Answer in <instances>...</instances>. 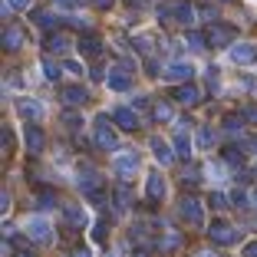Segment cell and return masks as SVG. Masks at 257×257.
Instances as JSON below:
<instances>
[{
	"instance_id": "45",
	"label": "cell",
	"mask_w": 257,
	"mask_h": 257,
	"mask_svg": "<svg viewBox=\"0 0 257 257\" xmlns=\"http://www.w3.org/2000/svg\"><path fill=\"white\" fill-rule=\"evenodd\" d=\"M128 4H142V0H128Z\"/></svg>"
},
{
	"instance_id": "11",
	"label": "cell",
	"mask_w": 257,
	"mask_h": 257,
	"mask_svg": "<svg viewBox=\"0 0 257 257\" xmlns=\"http://www.w3.org/2000/svg\"><path fill=\"white\" fill-rule=\"evenodd\" d=\"M112 122L122 128V132H139V115L132 109H115L112 112Z\"/></svg>"
},
{
	"instance_id": "28",
	"label": "cell",
	"mask_w": 257,
	"mask_h": 257,
	"mask_svg": "<svg viewBox=\"0 0 257 257\" xmlns=\"http://www.w3.org/2000/svg\"><path fill=\"white\" fill-rule=\"evenodd\" d=\"M214 142H218V132L204 125V128H201V136H198V145H201V149H211Z\"/></svg>"
},
{
	"instance_id": "12",
	"label": "cell",
	"mask_w": 257,
	"mask_h": 257,
	"mask_svg": "<svg viewBox=\"0 0 257 257\" xmlns=\"http://www.w3.org/2000/svg\"><path fill=\"white\" fill-rule=\"evenodd\" d=\"M191 76H195V69L188 66V63H172V66L165 69V79H172V83H191Z\"/></svg>"
},
{
	"instance_id": "7",
	"label": "cell",
	"mask_w": 257,
	"mask_h": 257,
	"mask_svg": "<svg viewBox=\"0 0 257 257\" xmlns=\"http://www.w3.org/2000/svg\"><path fill=\"white\" fill-rule=\"evenodd\" d=\"M231 37H234V27L231 23H211V30H208V43L211 46H227L231 43Z\"/></svg>"
},
{
	"instance_id": "17",
	"label": "cell",
	"mask_w": 257,
	"mask_h": 257,
	"mask_svg": "<svg viewBox=\"0 0 257 257\" xmlns=\"http://www.w3.org/2000/svg\"><path fill=\"white\" fill-rule=\"evenodd\" d=\"M17 112H20L23 119H40V115H43V106H40L37 99H20V102H17Z\"/></svg>"
},
{
	"instance_id": "25",
	"label": "cell",
	"mask_w": 257,
	"mask_h": 257,
	"mask_svg": "<svg viewBox=\"0 0 257 257\" xmlns=\"http://www.w3.org/2000/svg\"><path fill=\"white\" fill-rule=\"evenodd\" d=\"M175 145H178V155L188 159V128H185V122L178 125V132H175Z\"/></svg>"
},
{
	"instance_id": "18",
	"label": "cell",
	"mask_w": 257,
	"mask_h": 257,
	"mask_svg": "<svg viewBox=\"0 0 257 257\" xmlns=\"http://www.w3.org/2000/svg\"><path fill=\"white\" fill-rule=\"evenodd\" d=\"M115 168H119V175L136 172V168H139V155H136V152H122L119 159H115Z\"/></svg>"
},
{
	"instance_id": "6",
	"label": "cell",
	"mask_w": 257,
	"mask_h": 257,
	"mask_svg": "<svg viewBox=\"0 0 257 257\" xmlns=\"http://www.w3.org/2000/svg\"><path fill=\"white\" fill-rule=\"evenodd\" d=\"M27 231H30V237H33V241H40V244L53 241V227H50V221H46V218H30V221H27Z\"/></svg>"
},
{
	"instance_id": "1",
	"label": "cell",
	"mask_w": 257,
	"mask_h": 257,
	"mask_svg": "<svg viewBox=\"0 0 257 257\" xmlns=\"http://www.w3.org/2000/svg\"><path fill=\"white\" fill-rule=\"evenodd\" d=\"M178 214H182V221H185L188 227H198V224H201V218H204L201 201H198L195 195H185L182 204H178Z\"/></svg>"
},
{
	"instance_id": "36",
	"label": "cell",
	"mask_w": 257,
	"mask_h": 257,
	"mask_svg": "<svg viewBox=\"0 0 257 257\" xmlns=\"http://www.w3.org/2000/svg\"><path fill=\"white\" fill-rule=\"evenodd\" d=\"M241 115H244L247 122H257V106H254V102H250V106H244V109H241Z\"/></svg>"
},
{
	"instance_id": "16",
	"label": "cell",
	"mask_w": 257,
	"mask_h": 257,
	"mask_svg": "<svg viewBox=\"0 0 257 257\" xmlns=\"http://www.w3.org/2000/svg\"><path fill=\"white\" fill-rule=\"evenodd\" d=\"M66 221H69V227H86L89 224V214L79 204H66Z\"/></svg>"
},
{
	"instance_id": "33",
	"label": "cell",
	"mask_w": 257,
	"mask_h": 257,
	"mask_svg": "<svg viewBox=\"0 0 257 257\" xmlns=\"http://www.w3.org/2000/svg\"><path fill=\"white\" fill-rule=\"evenodd\" d=\"M92 237H96V241L102 244V241H106V237H109V224H102V221H99V224L92 227Z\"/></svg>"
},
{
	"instance_id": "10",
	"label": "cell",
	"mask_w": 257,
	"mask_h": 257,
	"mask_svg": "<svg viewBox=\"0 0 257 257\" xmlns=\"http://www.w3.org/2000/svg\"><path fill=\"white\" fill-rule=\"evenodd\" d=\"M198 99H201V92H198V86H191V83H185V86H178V89H175V102H178V106H185V109L198 106Z\"/></svg>"
},
{
	"instance_id": "31",
	"label": "cell",
	"mask_w": 257,
	"mask_h": 257,
	"mask_svg": "<svg viewBox=\"0 0 257 257\" xmlns=\"http://www.w3.org/2000/svg\"><path fill=\"white\" fill-rule=\"evenodd\" d=\"M188 46H191V53H201L204 50V37L201 33H188Z\"/></svg>"
},
{
	"instance_id": "27",
	"label": "cell",
	"mask_w": 257,
	"mask_h": 257,
	"mask_svg": "<svg viewBox=\"0 0 257 257\" xmlns=\"http://www.w3.org/2000/svg\"><path fill=\"white\" fill-rule=\"evenodd\" d=\"M224 162L227 165H244V149L241 145H231V149L224 152Z\"/></svg>"
},
{
	"instance_id": "32",
	"label": "cell",
	"mask_w": 257,
	"mask_h": 257,
	"mask_svg": "<svg viewBox=\"0 0 257 257\" xmlns=\"http://www.w3.org/2000/svg\"><path fill=\"white\" fill-rule=\"evenodd\" d=\"M208 204H211L214 211H227V198L224 195H211V198H208Z\"/></svg>"
},
{
	"instance_id": "38",
	"label": "cell",
	"mask_w": 257,
	"mask_h": 257,
	"mask_svg": "<svg viewBox=\"0 0 257 257\" xmlns=\"http://www.w3.org/2000/svg\"><path fill=\"white\" fill-rule=\"evenodd\" d=\"M63 69H66V73H79V76H83V66H79V63H66Z\"/></svg>"
},
{
	"instance_id": "40",
	"label": "cell",
	"mask_w": 257,
	"mask_h": 257,
	"mask_svg": "<svg viewBox=\"0 0 257 257\" xmlns=\"http://www.w3.org/2000/svg\"><path fill=\"white\" fill-rule=\"evenodd\" d=\"M66 257H89V250H83V247H79V250H69Z\"/></svg>"
},
{
	"instance_id": "42",
	"label": "cell",
	"mask_w": 257,
	"mask_h": 257,
	"mask_svg": "<svg viewBox=\"0 0 257 257\" xmlns=\"http://www.w3.org/2000/svg\"><path fill=\"white\" fill-rule=\"evenodd\" d=\"M14 257H37L33 250H20V254H14Z\"/></svg>"
},
{
	"instance_id": "23",
	"label": "cell",
	"mask_w": 257,
	"mask_h": 257,
	"mask_svg": "<svg viewBox=\"0 0 257 257\" xmlns=\"http://www.w3.org/2000/svg\"><path fill=\"white\" fill-rule=\"evenodd\" d=\"M46 50H50V53H66V50H69V37H63V33L50 37V40H46Z\"/></svg>"
},
{
	"instance_id": "24",
	"label": "cell",
	"mask_w": 257,
	"mask_h": 257,
	"mask_svg": "<svg viewBox=\"0 0 257 257\" xmlns=\"http://www.w3.org/2000/svg\"><path fill=\"white\" fill-rule=\"evenodd\" d=\"M37 204H40V211H53V208H56V191L43 188V191L37 195Z\"/></svg>"
},
{
	"instance_id": "2",
	"label": "cell",
	"mask_w": 257,
	"mask_h": 257,
	"mask_svg": "<svg viewBox=\"0 0 257 257\" xmlns=\"http://www.w3.org/2000/svg\"><path fill=\"white\" fill-rule=\"evenodd\" d=\"M208 241L214 244H234L237 241V227L231 224V221H211V227H208Z\"/></svg>"
},
{
	"instance_id": "41",
	"label": "cell",
	"mask_w": 257,
	"mask_h": 257,
	"mask_svg": "<svg viewBox=\"0 0 257 257\" xmlns=\"http://www.w3.org/2000/svg\"><path fill=\"white\" fill-rule=\"evenodd\" d=\"M96 7H102V10H109V7H112V0H96Z\"/></svg>"
},
{
	"instance_id": "3",
	"label": "cell",
	"mask_w": 257,
	"mask_h": 257,
	"mask_svg": "<svg viewBox=\"0 0 257 257\" xmlns=\"http://www.w3.org/2000/svg\"><path fill=\"white\" fill-rule=\"evenodd\" d=\"M132 83H136V73H132V69H125L122 63L112 69V73H109V79H106V86H109L112 92H125V89H132Z\"/></svg>"
},
{
	"instance_id": "43",
	"label": "cell",
	"mask_w": 257,
	"mask_h": 257,
	"mask_svg": "<svg viewBox=\"0 0 257 257\" xmlns=\"http://www.w3.org/2000/svg\"><path fill=\"white\" fill-rule=\"evenodd\" d=\"M198 257H218V254H214V250H201V254H198Z\"/></svg>"
},
{
	"instance_id": "35",
	"label": "cell",
	"mask_w": 257,
	"mask_h": 257,
	"mask_svg": "<svg viewBox=\"0 0 257 257\" xmlns=\"http://www.w3.org/2000/svg\"><path fill=\"white\" fill-rule=\"evenodd\" d=\"M60 73H63V69L56 66V63H46V79H50V83H56V79H60Z\"/></svg>"
},
{
	"instance_id": "4",
	"label": "cell",
	"mask_w": 257,
	"mask_h": 257,
	"mask_svg": "<svg viewBox=\"0 0 257 257\" xmlns=\"http://www.w3.org/2000/svg\"><path fill=\"white\" fill-rule=\"evenodd\" d=\"M23 43H27V30H23L20 23H7L4 27V50L17 53V50H23Z\"/></svg>"
},
{
	"instance_id": "9",
	"label": "cell",
	"mask_w": 257,
	"mask_h": 257,
	"mask_svg": "<svg viewBox=\"0 0 257 257\" xmlns=\"http://www.w3.org/2000/svg\"><path fill=\"white\" fill-rule=\"evenodd\" d=\"M23 142H27V152L30 155H40L46 145V136H43V128L40 125H27V132H23Z\"/></svg>"
},
{
	"instance_id": "46",
	"label": "cell",
	"mask_w": 257,
	"mask_h": 257,
	"mask_svg": "<svg viewBox=\"0 0 257 257\" xmlns=\"http://www.w3.org/2000/svg\"><path fill=\"white\" fill-rule=\"evenodd\" d=\"M224 4H231V0H224Z\"/></svg>"
},
{
	"instance_id": "29",
	"label": "cell",
	"mask_w": 257,
	"mask_h": 257,
	"mask_svg": "<svg viewBox=\"0 0 257 257\" xmlns=\"http://www.w3.org/2000/svg\"><path fill=\"white\" fill-rule=\"evenodd\" d=\"M155 119L159 122H172V106H168V102H159V106H155Z\"/></svg>"
},
{
	"instance_id": "44",
	"label": "cell",
	"mask_w": 257,
	"mask_h": 257,
	"mask_svg": "<svg viewBox=\"0 0 257 257\" xmlns=\"http://www.w3.org/2000/svg\"><path fill=\"white\" fill-rule=\"evenodd\" d=\"M136 257H149V250H136Z\"/></svg>"
},
{
	"instance_id": "20",
	"label": "cell",
	"mask_w": 257,
	"mask_h": 257,
	"mask_svg": "<svg viewBox=\"0 0 257 257\" xmlns=\"http://www.w3.org/2000/svg\"><path fill=\"white\" fill-rule=\"evenodd\" d=\"M33 23L43 27V30H56V27H60L56 14H50V10H33Z\"/></svg>"
},
{
	"instance_id": "39",
	"label": "cell",
	"mask_w": 257,
	"mask_h": 257,
	"mask_svg": "<svg viewBox=\"0 0 257 257\" xmlns=\"http://www.w3.org/2000/svg\"><path fill=\"white\" fill-rule=\"evenodd\" d=\"M10 7H17V10H23V7H30V0H7Z\"/></svg>"
},
{
	"instance_id": "21",
	"label": "cell",
	"mask_w": 257,
	"mask_h": 257,
	"mask_svg": "<svg viewBox=\"0 0 257 257\" xmlns=\"http://www.w3.org/2000/svg\"><path fill=\"white\" fill-rule=\"evenodd\" d=\"M175 20L182 23V27H191V23L198 20V17H195V7H191V4H175Z\"/></svg>"
},
{
	"instance_id": "30",
	"label": "cell",
	"mask_w": 257,
	"mask_h": 257,
	"mask_svg": "<svg viewBox=\"0 0 257 257\" xmlns=\"http://www.w3.org/2000/svg\"><path fill=\"white\" fill-rule=\"evenodd\" d=\"M198 14H201V20H211V23H218V10H214L211 4H201V7H198Z\"/></svg>"
},
{
	"instance_id": "26",
	"label": "cell",
	"mask_w": 257,
	"mask_h": 257,
	"mask_svg": "<svg viewBox=\"0 0 257 257\" xmlns=\"http://www.w3.org/2000/svg\"><path fill=\"white\" fill-rule=\"evenodd\" d=\"M221 125H224L227 136H237V139L244 136V122H241V119H234V115H224V122H221Z\"/></svg>"
},
{
	"instance_id": "34",
	"label": "cell",
	"mask_w": 257,
	"mask_h": 257,
	"mask_svg": "<svg viewBox=\"0 0 257 257\" xmlns=\"http://www.w3.org/2000/svg\"><path fill=\"white\" fill-rule=\"evenodd\" d=\"M63 122L69 125V132H76V128H83V115H63Z\"/></svg>"
},
{
	"instance_id": "22",
	"label": "cell",
	"mask_w": 257,
	"mask_h": 257,
	"mask_svg": "<svg viewBox=\"0 0 257 257\" xmlns=\"http://www.w3.org/2000/svg\"><path fill=\"white\" fill-rule=\"evenodd\" d=\"M152 152H155V159H159L162 165H168V162L175 159V155H172V149H168V142H165V139H152Z\"/></svg>"
},
{
	"instance_id": "37",
	"label": "cell",
	"mask_w": 257,
	"mask_h": 257,
	"mask_svg": "<svg viewBox=\"0 0 257 257\" xmlns=\"http://www.w3.org/2000/svg\"><path fill=\"white\" fill-rule=\"evenodd\" d=\"M241 257H257V241H247V244H244Z\"/></svg>"
},
{
	"instance_id": "15",
	"label": "cell",
	"mask_w": 257,
	"mask_h": 257,
	"mask_svg": "<svg viewBox=\"0 0 257 257\" xmlns=\"http://www.w3.org/2000/svg\"><path fill=\"white\" fill-rule=\"evenodd\" d=\"M79 53L83 56H99L102 53V40H99L96 33H86V37L79 40Z\"/></svg>"
},
{
	"instance_id": "13",
	"label": "cell",
	"mask_w": 257,
	"mask_h": 257,
	"mask_svg": "<svg viewBox=\"0 0 257 257\" xmlns=\"http://www.w3.org/2000/svg\"><path fill=\"white\" fill-rule=\"evenodd\" d=\"M231 60L241 63V66H250V63L257 60V46H254V43H241V46H234V50H231Z\"/></svg>"
},
{
	"instance_id": "8",
	"label": "cell",
	"mask_w": 257,
	"mask_h": 257,
	"mask_svg": "<svg viewBox=\"0 0 257 257\" xmlns=\"http://www.w3.org/2000/svg\"><path fill=\"white\" fill-rule=\"evenodd\" d=\"M60 99L66 102L69 109H83L86 102H89V92H86L83 86H66V89L60 92Z\"/></svg>"
},
{
	"instance_id": "19",
	"label": "cell",
	"mask_w": 257,
	"mask_h": 257,
	"mask_svg": "<svg viewBox=\"0 0 257 257\" xmlns=\"http://www.w3.org/2000/svg\"><path fill=\"white\" fill-rule=\"evenodd\" d=\"M112 201H115V211H128V204H132V188L128 185H119L112 191Z\"/></svg>"
},
{
	"instance_id": "5",
	"label": "cell",
	"mask_w": 257,
	"mask_h": 257,
	"mask_svg": "<svg viewBox=\"0 0 257 257\" xmlns=\"http://www.w3.org/2000/svg\"><path fill=\"white\" fill-rule=\"evenodd\" d=\"M92 136H96L99 149H115V142H119L115 132H112V122H109L106 115H99V119H96V132H92Z\"/></svg>"
},
{
	"instance_id": "14",
	"label": "cell",
	"mask_w": 257,
	"mask_h": 257,
	"mask_svg": "<svg viewBox=\"0 0 257 257\" xmlns=\"http://www.w3.org/2000/svg\"><path fill=\"white\" fill-rule=\"evenodd\" d=\"M145 188H149V198H152V201H162V198H165V191H168V185H165V178H162L159 172H152Z\"/></svg>"
}]
</instances>
